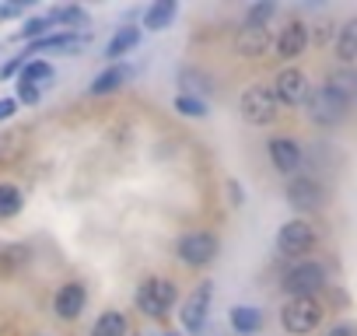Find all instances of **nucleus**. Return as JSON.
<instances>
[{
	"instance_id": "f257e3e1",
	"label": "nucleus",
	"mask_w": 357,
	"mask_h": 336,
	"mask_svg": "<svg viewBox=\"0 0 357 336\" xmlns=\"http://www.w3.org/2000/svg\"><path fill=\"white\" fill-rule=\"evenodd\" d=\"M326 319V305L319 294H305V298H287L284 308H280V326L291 333V336H308L322 326Z\"/></svg>"
},
{
	"instance_id": "f03ea898",
	"label": "nucleus",
	"mask_w": 357,
	"mask_h": 336,
	"mask_svg": "<svg viewBox=\"0 0 357 336\" xmlns=\"http://www.w3.org/2000/svg\"><path fill=\"white\" fill-rule=\"evenodd\" d=\"M305 112H308V119L315 123V126H322V130H333V126H340L343 119H347V112H350V98H343L340 91H333V88H312L308 91V98H305Z\"/></svg>"
},
{
	"instance_id": "7ed1b4c3",
	"label": "nucleus",
	"mask_w": 357,
	"mask_h": 336,
	"mask_svg": "<svg viewBox=\"0 0 357 336\" xmlns=\"http://www.w3.org/2000/svg\"><path fill=\"white\" fill-rule=\"evenodd\" d=\"M326 284H329V273H326V266L315 263V259H298V263H291V266L284 270V280H280V287H284L287 298L319 294Z\"/></svg>"
},
{
	"instance_id": "20e7f679",
	"label": "nucleus",
	"mask_w": 357,
	"mask_h": 336,
	"mask_svg": "<svg viewBox=\"0 0 357 336\" xmlns=\"http://www.w3.org/2000/svg\"><path fill=\"white\" fill-rule=\"evenodd\" d=\"M175 301H178V287L168 277H147L137 287V308L147 319H165L175 308Z\"/></svg>"
},
{
	"instance_id": "39448f33",
	"label": "nucleus",
	"mask_w": 357,
	"mask_h": 336,
	"mask_svg": "<svg viewBox=\"0 0 357 336\" xmlns=\"http://www.w3.org/2000/svg\"><path fill=\"white\" fill-rule=\"evenodd\" d=\"M315 242H319V231H315V224L308 221V217H294V221H287L280 231H277V252L284 256V259H308V252L315 249Z\"/></svg>"
},
{
	"instance_id": "423d86ee",
	"label": "nucleus",
	"mask_w": 357,
	"mask_h": 336,
	"mask_svg": "<svg viewBox=\"0 0 357 336\" xmlns=\"http://www.w3.org/2000/svg\"><path fill=\"white\" fill-rule=\"evenodd\" d=\"M238 112H242V119H245L249 126H270V123H277L280 105H277L270 84H252V88L242 91V98H238Z\"/></svg>"
},
{
	"instance_id": "0eeeda50",
	"label": "nucleus",
	"mask_w": 357,
	"mask_h": 336,
	"mask_svg": "<svg viewBox=\"0 0 357 336\" xmlns=\"http://www.w3.org/2000/svg\"><path fill=\"white\" fill-rule=\"evenodd\" d=\"M175 252H178V259H183L186 266L200 270V266H211L218 259L221 242H218V235H211L204 228H193V231H186L183 238L175 242Z\"/></svg>"
},
{
	"instance_id": "6e6552de",
	"label": "nucleus",
	"mask_w": 357,
	"mask_h": 336,
	"mask_svg": "<svg viewBox=\"0 0 357 336\" xmlns=\"http://www.w3.org/2000/svg\"><path fill=\"white\" fill-rule=\"evenodd\" d=\"M326 186L315 179V176H291V183H287V204L298 211V214H319L322 207H326Z\"/></svg>"
},
{
	"instance_id": "1a4fd4ad",
	"label": "nucleus",
	"mask_w": 357,
	"mask_h": 336,
	"mask_svg": "<svg viewBox=\"0 0 357 336\" xmlns=\"http://www.w3.org/2000/svg\"><path fill=\"white\" fill-rule=\"evenodd\" d=\"M270 91H273L277 105H305L312 84H308V74H305V70H298V67H284V70L273 77Z\"/></svg>"
},
{
	"instance_id": "9d476101",
	"label": "nucleus",
	"mask_w": 357,
	"mask_h": 336,
	"mask_svg": "<svg viewBox=\"0 0 357 336\" xmlns=\"http://www.w3.org/2000/svg\"><path fill=\"white\" fill-rule=\"evenodd\" d=\"M266 154H270V161H273V168L280 176H298L301 172V161H305V154H301V147H298V140L294 137H270V144H266Z\"/></svg>"
},
{
	"instance_id": "9b49d317",
	"label": "nucleus",
	"mask_w": 357,
	"mask_h": 336,
	"mask_svg": "<svg viewBox=\"0 0 357 336\" xmlns=\"http://www.w3.org/2000/svg\"><path fill=\"white\" fill-rule=\"evenodd\" d=\"M270 46H273L270 25H249V22H242V29L235 32V53L242 60H259V56H266Z\"/></svg>"
},
{
	"instance_id": "f8f14e48",
	"label": "nucleus",
	"mask_w": 357,
	"mask_h": 336,
	"mask_svg": "<svg viewBox=\"0 0 357 336\" xmlns=\"http://www.w3.org/2000/svg\"><path fill=\"white\" fill-rule=\"evenodd\" d=\"M211 298H214V284L211 280H200L197 287H193V294L183 301V326L190 329V333H197V329H204V322H207V312H211Z\"/></svg>"
},
{
	"instance_id": "ddd939ff",
	"label": "nucleus",
	"mask_w": 357,
	"mask_h": 336,
	"mask_svg": "<svg viewBox=\"0 0 357 336\" xmlns=\"http://www.w3.org/2000/svg\"><path fill=\"white\" fill-rule=\"evenodd\" d=\"M308 43H312L308 25H305L301 18H291V22L280 29V36H277V56L291 63V60H298V56L308 49Z\"/></svg>"
},
{
	"instance_id": "4468645a",
	"label": "nucleus",
	"mask_w": 357,
	"mask_h": 336,
	"mask_svg": "<svg viewBox=\"0 0 357 336\" xmlns=\"http://www.w3.org/2000/svg\"><path fill=\"white\" fill-rule=\"evenodd\" d=\"M84 305H88V291H84L81 280H67V284L56 291V298H53V312H56L63 322H74V319L84 312Z\"/></svg>"
},
{
	"instance_id": "2eb2a0df",
	"label": "nucleus",
	"mask_w": 357,
	"mask_h": 336,
	"mask_svg": "<svg viewBox=\"0 0 357 336\" xmlns=\"http://www.w3.org/2000/svg\"><path fill=\"white\" fill-rule=\"evenodd\" d=\"M336 60L343 63V67H350L354 60H357V15L354 18H347L340 29H336Z\"/></svg>"
},
{
	"instance_id": "dca6fc26",
	"label": "nucleus",
	"mask_w": 357,
	"mask_h": 336,
	"mask_svg": "<svg viewBox=\"0 0 357 336\" xmlns=\"http://www.w3.org/2000/svg\"><path fill=\"white\" fill-rule=\"evenodd\" d=\"M130 74H133L130 67L112 63V67H105V70H102V74L91 81V88H88V91H91V95H112V91H119V88L130 81Z\"/></svg>"
},
{
	"instance_id": "f3484780",
	"label": "nucleus",
	"mask_w": 357,
	"mask_h": 336,
	"mask_svg": "<svg viewBox=\"0 0 357 336\" xmlns=\"http://www.w3.org/2000/svg\"><path fill=\"white\" fill-rule=\"evenodd\" d=\"M228 319H231V329L242 333V336H252V333L263 329V312L252 308V305H235Z\"/></svg>"
},
{
	"instance_id": "a211bd4d",
	"label": "nucleus",
	"mask_w": 357,
	"mask_h": 336,
	"mask_svg": "<svg viewBox=\"0 0 357 336\" xmlns=\"http://www.w3.org/2000/svg\"><path fill=\"white\" fill-rule=\"evenodd\" d=\"M175 11H178L175 0H154V4L147 8V15H144V29H147V32H161V29L175 18Z\"/></svg>"
},
{
	"instance_id": "6ab92c4d",
	"label": "nucleus",
	"mask_w": 357,
	"mask_h": 336,
	"mask_svg": "<svg viewBox=\"0 0 357 336\" xmlns=\"http://www.w3.org/2000/svg\"><path fill=\"white\" fill-rule=\"evenodd\" d=\"M137 46H140V29H137V25H126V29H119V32L109 39L105 56H109V60H119V56H126V53L137 49Z\"/></svg>"
},
{
	"instance_id": "aec40b11",
	"label": "nucleus",
	"mask_w": 357,
	"mask_h": 336,
	"mask_svg": "<svg viewBox=\"0 0 357 336\" xmlns=\"http://www.w3.org/2000/svg\"><path fill=\"white\" fill-rule=\"evenodd\" d=\"M91 336H126V315L116 312V308L102 312L91 326Z\"/></svg>"
},
{
	"instance_id": "412c9836",
	"label": "nucleus",
	"mask_w": 357,
	"mask_h": 336,
	"mask_svg": "<svg viewBox=\"0 0 357 336\" xmlns=\"http://www.w3.org/2000/svg\"><path fill=\"white\" fill-rule=\"evenodd\" d=\"M81 46V36L74 32H50L43 36L39 43H32V53H50V49H77Z\"/></svg>"
},
{
	"instance_id": "4be33fe9",
	"label": "nucleus",
	"mask_w": 357,
	"mask_h": 336,
	"mask_svg": "<svg viewBox=\"0 0 357 336\" xmlns=\"http://www.w3.org/2000/svg\"><path fill=\"white\" fill-rule=\"evenodd\" d=\"M326 88L340 91L343 98H354V91H357V70H354V67H340V70H333L329 81H326ZM350 105H354V102H350Z\"/></svg>"
},
{
	"instance_id": "5701e85b",
	"label": "nucleus",
	"mask_w": 357,
	"mask_h": 336,
	"mask_svg": "<svg viewBox=\"0 0 357 336\" xmlns=\"http://www.w3.org/2000/svg\"><path fill=\"white\" fill-rule=\"evenodd\" d=\"M22 204H25V197L15 183H0V217H15L22 211Z\"/></svg>"
},
{
	"instance_id": "b1692460",
	"label": "nucleus",
	"mask_w": 357,
	"mask_h": 336,
	"mask_svg": "<svg viewBox=\"0 0 357 336\" xmlns=\"http://www.w3.org/2000/svg\"><path fill=\"white\" fill-rule=\"evenodd\" d=\"M172 109H175L178 116H190V119H204V116H207V102H204L200 95H175Z\"/></svg>"
},
{
	"instance_id": "393cba45",
	"label": "nucleus",
	"mask_w": 357,
	"mask_h": 336,
	"mask_svg": "<svg viewBox=\"0 0 357 336\" xmlns=\"http://www.w3.org/2000/svg\"><path fill=\"white\" fill-rule=\"evenodd\" d=\"M18 81L36 84V88L43 91V84H46V81H53V67H50V63H43V60H32V63H25V67H22Z\"/></svg>"
},
{
	"instance_id": "a878e982",
	"label": "nucleus",
	"mask_w": 357,
	"mask_h": 336,
	"mask_svg": "<svg viewBox=\"0 0 357 336\" xmlns=\"http://www.w3.org/2000/svg\"><path fill=\"white\" fill-rule=\"evenodd\" d=\"M46 18L53 22V29H56V25H84V22H88V11L77 8V4H67V8H53Z\"/></svg>"
},
{
	"instance_id": "bb28decb",
	"label": "nucleus",
	"mask_w": 357,
	"mask_h": 336,
	"mask_svg": "<svg viewBox=\"0 0 357 336\" xmlns=\"http://www.w3.org/2000/svg\"><path fill=\"white\" fill-rule=\"evenodd\" d=\"M53 32V22L43 15V18H32V22H25V29L15 36V39H22V43H39L43 36H50Z\"/></svg>"
},
{
	"instance_id": "cd10ccee",
	"label": "nucleus",
	"mask_w": 357,
	"mask_h": 336,
	"mask_svg": "<svg viewBox=\"0 0 357 336\" xmlns=\"http://www.w3.org/2000/svg\"><path fill=\"white\" fill-rule=\"evenodd\" d=\"M178 81H183L186 84V91L183 95H193V91H211V77L204 74V70H183V74H178Z\"/></svg>"
},
{
	"instance_id": "c85d7f7f",
	"label": "nucleus",
	"mask_w": 357,
	"mask_h": 336,
	"mask_svg": "<svg viewBox=\"0 0 357 336\" xmlns=\"http://www.w3.org/2000/svg\"><path fill=\"white\" fill-rule=\"evenodd\" d=\"M273 15H277V4H270V0H266V4H252V8L245 11V22H249V25H270Z\"/></svg>"
},
{
	"instance_id": "c756f323",
	"label": "nucleus",
	"mask_w": 357,
	"mask_h": 336,
	"mask_svg": "<svg viewBox=\"0 0 357 336\" xmlns=\"http://www.w3.org/2000/svg\"><path fill=\"white\" fill-rule=\"evenodd\" d=\"M29 259V249H22V245H11V249H4V256H0V266L4 270H15L18 263H25Z\"/></svg>"
},
{
	"instance_id": "7c9ffc66",
	"label": "nucleus",
	"mask_w": 357,
	"mask_h": 336,
	"mask_svg": "<svg viewBox=\"0 0 357 336\" xmlns=\"http://www.w3.org/2000/svg\"><path fill=\"white\" fill-rule=\"evenodd\" d=\"M43 98V91L36 88V84H25V81H18V98L15 102H25V105H36Z\"/></svg>"
},
{
	"instance_id": "2f4dec72",
	"label": "nucleus",
	"mask_w": 357,
	"mask_h": 336,
	"mask_svg": "<svg viewBox=\"0 0 357 336\" xmlns=\"http://www.w3.org/2000/svg\"><path fill=\"white\" fill-rule=\"evenodd\" d=\"M15 112H18V102L15 98H0V123H8Z\"/></svg>"
},
{
	"instance_id": "473e14b6",
	"label": "nucleus",
	"mask_w": 357,
	"mask_h": 336,
	"mask_svg": "<svg viewBox=\"0 0 357 336\" xmlns=\"http://www.w3.org/2000/svg\"><path fill=\"white\" fill-rule=\"evenodd\" d=\"M326 336H357V326H354V322H336Z\"/></svg>"
},
{
	"instance_id": "72a5a7b5",
	"label": "nucleus",
	"mask_w": 357,
	"mask_h": 336,
	"mask_svg": "<svg viewBox=\"0 0 357 336\" xmlns=\"http://www.w3.org/2000/svg\"><path fill=\"white\" fill-rule=\"evenodd\" d=\"M22 67H25V56H22V60H15V63H8L4 70H0V77H15V74H18Z\"/></svg>"
},
{
	"instance_id": "f704fd0d",
	"label": "nucleus",
	"mask_w": 357,
	"mask_h": 336,
	"mask_svg": "<svg viewBox=\"0 0 357 336\" xmlns=\"http://www.w3.org/2000/svg\"><path fill=\"white\" fill-rule=\"evenodd\" d=\"M329 36H333V25H329V22H322V25L315 29V43H326Z\"/></svg>"
},
{
	"instance_id": "c9c22d12",
	"label": "nucleus",
	"mask_w": 357,
	"mask_h": 336,
	"mask_svg": "<svg viewBox=\"0 0 357 336\" xmlns=\"http://www.w3.org/2000/svg\"><path fill=\"white\" fill-rule=\"evenodd\" d=\"M18 15V8H0V18H15Z\"/></svg>"
},
{
	"instance_id": "e433bc0d",
	"label": "nucleus",
	"mask_w": 357,
	"mask_h": 336,
	"mask_svg": "<svg viewBox=\"0 0 357 336\" xmlns=\"http://www.w3.org/2000/svg\"><path fill=\"white\" fill-rule=\"evenodd\" d=\"M350 102H357V91H354V98H350Z\"/></svg>"
},
{
	"instance_id": "4c0bfd02",
	"label": "nucleus",
	"mask_w": 357,
	"mask_h": 336,
	"mask_svg": "<svg viewBox=\"0 0 357 336\" xmlns=\"http://www.w3.org/2000/svg\"><path fill=\"white\" fill-rule=\"evenodd\" d=\"M165 336H175V333H165Z\"/></svg>"
}]
</instances>
